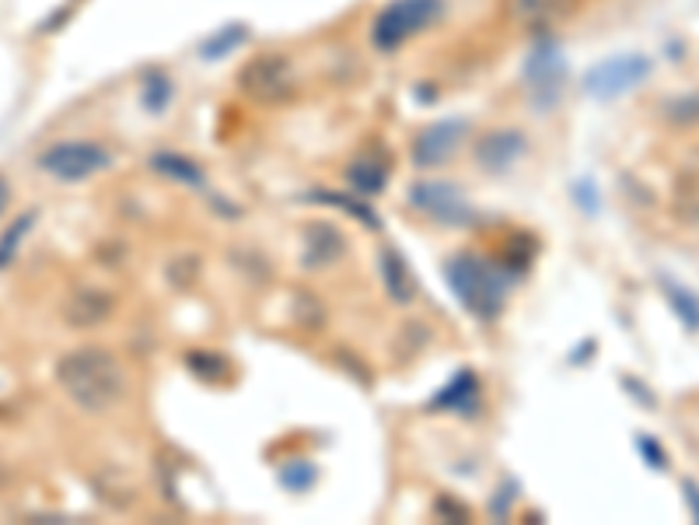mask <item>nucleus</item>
I'll return each instance as SVG.
<instances>
[{
  "mask_svg": "<svg viewBox=\"0 0 699 525\" xmlns=\"http://www.w3.org/2000/svg\"><path fill=\"white\" fill-rule=\"evenodd\" d=\"M56 382L85 414H106L127 393L123 364L102 347H81L59 358Z\"/></svg>",
  "mask_w": 699,
  "mask_h": 525,
  "instance_id": "f257e3e1",
  "label": "nucleus"
},
{
  "mask_svg": "<svg viewBox=\"0 0 699 525\" xmlns=\"http://www.w3.org/2000/svg\"><path fill=\"white\" fill-rule=\"evenodd\" d=\"M448 281L455 287L458 302H462L469 313L493 319L504 305V277L483 260V256H455L448 263Z\"/></svg>",
  "mask_w": 699,
  "mask_h": 525,
  "instance_id": "f03ea898",
  "label": "nucleus"
},
{
  "mask_svg": "<svg viewBox=\"0 0 699 525\" xmlns=\"http://www.w3.org/2000/svg\"><path fill=\"white\" fill-rule=\"evenodd\" d=\"M441 11H445V0H392V4L382 8L374 18V29H371L374 50L395 53L424 29H430L437 18H441Z\"/></svg>",
  "mask_w": 699,
  "mask_h": 525,
  "instance_id": "7ed1b4c3",
  "label": "nucleus"
},
{
  "mask_svg": "<svg viewBox=\"0 0 699 525\" xmlns=\"http://www.w3.org/2000/svg\"><path fill=\"white\" fill-rule=\"evenodd\" d=\"M39 168L59 183H81L88 175L109 168V151L95 141H59L39 154Z\"/></svg>",
  "mask_w": 699,
  "mask_h": 525,
  "instance_id": "20e7f679",
  "label": "nucleus"
},
{
  "mask_svg": "<svg viewBox=\"0 0 699 525\" xmlns=\"http://www.w3.org/2000/svg\"><path fill=\"white\" fill-rule=\"evenodd\" d=\"M651 77V61L644 53H623V56H612V61L598 64L588 70L585 77V88L591 99H619V95H626L633 88H641Z\"/></svg>",
  "mask_w": 699,
  "mask_h": 525,
  "instance_id": "39448f33",
  "label": "nucleus"
},
{
  "mask_svg": "<svg viewBox=\"0 0 699 525\" xmlns=\"http://www.w3.org/2000/svg\"><path fill=\"white\" fill-rule=\"evenodd\" d=\"M242 88L255 102H280L294 88V67L287 64V56L263 53L242 70Z\"/></svg>",
  "mask_w": 699,
  "mask_h": 525,
  "instance_id": "423d86ee",
  "label": "nucleus"
},
{
  "mask_svg": "<svg viewBox=\"0 0 699 525\" xmlns=\"http://www.w3.org/2000/svg\"><path fill=\"white\" fill-rule=\"evenodd\" d=\"M458 141H462V123H437V127H427L424 133L416 138V147H413V158L416 165H441L448 162Z\"/></svg>",
  "mask_w": 699,
  "mask_h": 525,
  "instance_id": "0eeeda50",
  "label": "nucleus"
},
{
  "mask_svg": "<svg viewBox=\"0 0 699 525\" xmlns=\"http://www.w3.org/2000/svg\"><path fill=\"white\" fill-rule=\"evenodd\" d=\"M522 154H525V133L504 127V130H493L490 138H483V144H479V165L504 172L522 158Z\"/></svg>",
  "mask_w": 699,
  "mask_h": 525,
  "instance_id": "6e6552de",
  "label": "nucleus"
},
{
  "mask_svg": "<svg viewBox=\"0 0 699 525\" xmlns=\"http://www.w3.org/2000/svg\"><path fill=\"white\" fill-rule=\"evenodd\" d=\"M413 204L419 210H427L430 218H437V221H462L466 218V207H462L458 193L448 183H424V186H416Z\"/></svg>",
  "mask_w": 699,
  "mask_h": 525,
  "instance_id": "1a4fd4ad",
  "label": "nucleus"
},
{
  "mask_svg": "<svg viewBox=\"0 0 699 525\" xmlns=\"http://www.w3.org/2000/svg\"><path fill=\"white\" fill-rule=\"evenodd\" d=\"M574 0H507V14L525 29H543L556 22L559 14H567Z\"/></svg>",
  "mask_w": 699,
  "mask_h": 525,
  "instance_id": "9d476101",
  "label": "nucleus"
},
{
  "mask_svg": "<svg viewBox=\"0 0 699 525\" xmlns=\"http://www.w3.org/2000/svg\"><path fill=\"white\" fill-rule=\"evenodd\" d=\"M109 313H112V298L102 295V291H81V295H74L67 305V319L81 329L98 326Z\"/></svg>",
  "mask_w": 699,
  "mask_h": 525,
  "instance_id": "9b49d317",
  "label": "nucleus"
},
{
  "mask_svg": "<svg viewBox=\"0 0 699 525\" xmlns=\"http://www.w3.org/2000/svg\"><path fill=\"white\" fill-rule=\"evenodd\" d=\"M347 179H350L353 189H361V193H382L385 179H389V168L378 165L374 158H357L347 172Z\"/></svg>",
  "mask_w": 699,
  "mask_h": 525,
  "instance_id": "f8f14e48",
  "label": "nucleus"
},
{
  "mask_svg": "<svg viewBox=\"0 0 699 525\" xmlns=\"http://www.w3.org/2000/svg\"><path fill=\"white\" fill-rule=\"evenodd\" d=\"M35 225V210H25L22 218H18L4 236H0V270H4L11 260H14V252H18V245H22V239L29 236V228Z\"/></svg>",
  "mask_w": 699,
  "mask_h": 525,
  "instance_id": "ddd939ff",
  "label": "nucleus"
},
{
  "mask_svg": "<svg viewBox=\"0 0 699 525\" xmlns=\"http://www.w3.org/2000/svg\"><path fill=\"white\" fill-rule=\"evenodd\" d=\"M382 266H385V281H389V291L395 295V302H409V295H413V284H409V274H406L409 266L398 263L395 252H385Z\"/></svg>",
  "mask_w": 699,
  "mask_h": 525,
  "instance_id": "4468645a",
  "label": "nucleus"
},
{
  "mask_svg": "<svg viewBox=\"0 0 699 525\" xmlns=\"http://www.w3.org/2000/svg\"><path fill=\"white\" fill-rule=\"evenodd\" d=\"M665 291H668V302L675 305V313L682 316V322H686L689 329H699V298L692 295V291L678 287V284H671V281H665Z\"/></svg>",
  "mask_w": 699,
  "mask_h": 525,
  "instance_id": "2eb2a0df",
  "label": "nucleus"
},
{
  "mask_svg": "<svg viewBox=\"0 0 699 525\" xmlns=\"http://www.w3.org/2000/svg\"><path fill=\"white\" fill-rule=\"evenodd\" d=\"M151 165L162 168L165 175H172V179H186L193 186H199V179H204V175H199V168L193 162H186V158H178V154H154Z\"/></svg>",
  "mask_w": 699,
  "mask_h": 525,
  "instance_id": "dca6fc26",
  "label": "nucleus"
},
{
  "mask_svg": "<svg viewBox=\"0 0 699 525\" xmlns=\"http://www.w3.org/2000/svg\"><path fill=\"white\" fill-rule=\"evenodd\" d=\"M148 109H165V102L172 99V85H168V77L162 74V70H154L151 77H148Z\"/></svg>",
  "mask_w": 699,
  "mask_h": 525,
  "instance_id": "f3484780",
  "label": "nucleus"
},
{
  "mask_svg": "<svg viewBox=\"0 0 699 525\" xmlns=\"http://www.w3.org/2000/svg\"><path fill=\"white\" fill-rule=\"evenodd\" d=\"M636 445H641V452L651 462V470H668V456H665V449L651 435H641V438H636Z\"/></svg>",
  "mask_w": 699,
  "mask_h": 525,
  "instance_id": "a211bd4d",
  "label": "nucleus"
},
{
  "mask_svg": "<svg viewBox=\"0 0 699 525\" xmlns=\"http://www.w3.org/2000/svg\"><path fill=\"white\" fill-rule=\"evenodd\" d=\"M682 106H678V112H675V120L678 123H692V120H699V95H692V99H678Z\"/></svg>",
  "mask_w": 699,
  "mask_h": 525,
  "instance_id": "6ab92c4d",
  "label": "nucleus"
},
{
  "mask_svg": "<svg viewBox=\"0 0 699 525\" xmlns=\"http://www.w3.org/2000/svg\"><path fill=\"white\" fill-rule=\"evenodd\" d=\"M682 491H686V501L692 504V515H696V522H699V488H696L692 480H686V483H682Z\"/></svg>",
  "mask_w": 699,
  "mask_h": 525,
  "instance_id": "aec40b11",
  "label": "nucleus"
},
{
  "mask_svg": "<svg viewBox=\"0 0 699 525\" xmlns=\"http://www.w3.org/2000/svg\"><path fill=\"white\" fill-rule=\"evenodd\" d=\"M8 197H11V193H8V183L0 179V214H4V207H8Z\"/></svg>",
  "mask_w": 699,
  "mask_h": 525,
  "instance_id": "412c9836",
  "label": "nucleus"
}]
</instances>
